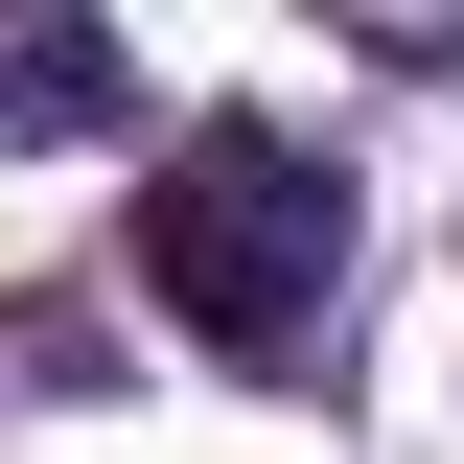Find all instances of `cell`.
<instances>
[{
    "label": "cell",
    "mask_w": 464,
    "mask_h": 464,
    "mask_svg": "<svg viewBox=\"0 0 464 464\" xmlns=\"http://www.w3.org/2000/svg\"><path fill=\"white\" fill-rule=\"evenodd\" d=\"M140 302L209 325L232 372H302L325 302H348V163H302V140H256V116L163 140V163H140Z\"/></svg>",
    "instance_id": "obj_1"
},
{
    "label": "cell",
    "mask_w": 464,
    "mask_h": 464,
    "mask_svg": "<svg viewBox=\"0 0 464 464\" xmlns=\"http://www.w3.org/2000/svg\"><path fill=\"white\" fill-rule=\"evenodd\" d=\"M93 93V47H0V116H70Z\"/></svg>",
    "instance_id": "obj_2"
}]
</instances>
